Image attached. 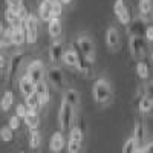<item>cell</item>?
Segmentation results:
<instances>
[{
    "label": "cell",
    "instance_id": "obj_11",
    "mask_svg": "<svg viewBox=\"0 0 153 153\" xmlns=\"http://www.w3.org/2000/svg\"><path fill=\"white\" fill-rule=\"evenodd\" d=\"M106 43H107V48L113 52H117L120 49V32L115 26H109L107 31H106Z\"/></svg>",
    "mask_w": 153,
    "mask_h": 153
},
{
    "label": "cell",
    "instance_id": "obj_35",
    "mask_svg": "<svg viewBox=\"0 0 153 153\" xmlns=\"http://www.w3.org/2000/svg\"><path fill=\"white\" fill-rule=\"evenodd\" d=\"M8 127H9L12 132L19 130V129H20V118L16 117V115H12V117L9 118V121H8Z\"/></svg>",
    "mask_w": 153,
    "mask_h": 153
},
{
    "label": "cell",
    "instance_id": "obj_33",
    "mask_svg": "<svg viewBox=\"0 0 153 153\" xmlns=\"http://www.w3.org/2000/svg\"><path fill=\"white\" fill-rule=\"evenodd\" d=\"M136 144H135V141H133V138L130 136L127 141L124 143V146H123V153H136Z\"/></svg>",
    "mask_w": 153,
    "mask_h": 153
},
{
    "label": "cell",
    "instance_id": "obj_12",
    "mask_svg": "<svg viewBox=\"0 0 153 153\" xmlns=\"http://www.w3.org/2000/svg\"><path fill=\"white\" fill-rule=\"evenodd\" d=\"M48 76H49L51 83L54 84V87L58 89V91L66 86V76H65V74H63V71L60 68H52L49 71Z\"/></svg>",
    "mask_w": 153,
    "mask_h": 153
},
{
    "label": "cell",
    "instance_id": "obj_48",
    "mask_svg": "<svg viewBox=\"0 0 153 153\" xmlns=\"http://www.w3.org/2000/svg\"><path fill=\"white\" fill-rule=\"evenodd\" d=\"M152 45H153V42H152Z\"/></svg>",
    "mask_w": 153,
    "mask_h": 153
},
{
    "label": "cell",
    "instance_id": "obj_32",
    "mask_svg": "<svg viewBox=\"0 0 153 153\" xmlns=\"http://www.w3.org/2000/svg\"><path fill=\"white\" fill-rule=\"evenodd\" d=\"M12 136H14V132H12L8 126H3L2 129H0V138H2V141L9 143V141H12Z\"/></svg>",
    "mask_w": 153,
    "mask_h": 153
},
{
    "label": "cell",
    "instance_id": "obj_29",
    "mask_svg": "<svg viewBox=\"0 0 153 153\" xmlns=\"http://www.w3.org/2000/svg\"><path fill=\"white\" fill-rule=\"evenodd\" d=\"M5 19H6V23H8V26L9 28H17V26H20V19H19V16L16 14L14 11H11L9 8H6L5 9Z\"/></svg>",
    "mask_w": 153,
    "mask_h": 153
},
{
    "label": "cell",
    "instance_id": "obj_7",
    "mask_svg": "<svg viewBox=\"0 0 153 153\" xmlns=\"http://www.w3.org/2000/svg\"><path fill=\"white\" fill-rule=\"evenodd\" d=\"M26 76L31 80V83L35 86L38 83L45 81V66H43V61L42 60H32L28 69H26Z\"/></svg>",
    "mask_w": 153,
    "mask_h": 153
},
{
    "label": "cell",
    "instance_id": "obj_14",
    "mask_svg": "<svg viewBox=\"0 0 153 153\" xmlns=\"http://www.w3.org/2000/svg\"><path fill=\"white\" fill-rule=\"evenodd\" d=\"M63 52H65V49H63V43L60 40H55L52 45H51V48H49V60L52 61L54 65H58V63H61Z\"/></svg>",
    "mask_w": 153,
    "mask_h": 153
},
{
    "label": "cell",
    "instance_id": "obj_3",
    "mask_svg": "<svg viewBox=\"0 0 153 153\" xmlns=\"http://www.w3.org/2000/svg\"><path fill=\"white\" fill-rule=\"evenodd\" d=\"M20 29H22L23 37H25V43H28V45L35 43L37 37H38V23H37L35 14L29 12L28 17L20 22Z\"/></svg>",
    "mask_w": 153,
    "mask_h": 153
},
{
    "label": "cell",
    "instance_id": "obj_27",
    "mask_svg": "<svg viewBox=\"0 0 153 153\" xmlns=\"http://www.w3.org/2000/svg\"><path fill=\"white\" fill-rule=\"evenodd\" d=\"M135 71H136V75L141 80H149V76H150V68H149V65H147L144 60H139L136 63Z\"/></svg>",
    "mask_w": 153,
    "mask_h": 153
},
{
    "label": "cell",
    "instance_id": "obj_15",
    "mask_svg": "<svg viewBox=\"0 0 153 153\" xmlns=\"http://www.w3.org/2000/svg\"><path fill=\"white\" fill-rule=\"evenodd\" d=\"M146 28H147L146 20H143V19L132 20L129 23V34H130V37H144Z\"/></svg>",
    "mask_w": 153,
    "mask_h": 153
},
{
    "label": "cell",
    "instance_id": "obj_17",
    "mask_svg": "<svg viewBox=\"0 0 153 153\" xmlns=\"http://www.w3.org/2000/svg\"><path fill=\"white\" fill-rule=\"evenodd\" d=\"M34 92H35V95L38 97V100H40V104H42V106H46V104L49 103V100H51V97H49V89H48V84H46L45 81L35 84Z\"/></svg>",
    "mask_w": 153,
    "mask_h": 153
},
{
    "label": "cell",
    "instance_id": "obj_45",
    "mask_svg": "<svg viewBox=\"0 0 153 153\" xmlns=\"http://www.w3.org/2000/svg\"><path fill=\"white\" fill-rule=\"evenodd\" d=\"M19 153H26V152H23V150H22V152H19Z\"/></svg>",
    "mask_w": 153,
    "mask_h": 153
},
{
    "label": "cell",
    "instance_id": "obj_24",
    "mask_svg": "<svg viewBox=\"0 0 153 153\" xmlns=\"http://www.w3.org/2000/svg\"><path fill=\"white\" fill-rule=\"evenodd\" d=\"M23 120H25V124L28 126V129H29V130H32V129H38V124H40V117H38V112L28 110L26 117H25Z\"/></svg>",
    "mask_w": 153,
    "mask_h": 153
},
{
    "label": "cell",
    "instance_id": "obj_40",
    "mask_svg": "<svg viewBox=\"0 0 153 153\" xmlns=\"http://www.w3.org/2000/svg\"><path fill=\"white\" fill-rule=\"evenodd\" d=\"M143 149H144V152H146V153H153V141L147 143Z\"/></svg>",
    "mask_w": 153,
    "mask_h": 153
},
{
    "label": "cell",
    "instance_id": "obj_8",
    "mask_svg": "<svg viewBox=\"0 0 153 153\" xmlns=\"http://www.w3.org/2000/svg\"><path fill=\"white\" fill-rule=\"evenodd\" d=\"M129 49H130V54L138 58V60H143L147 55V42L144 40V37H130L129 38Z\"/></svg>",
    "mask_w": 153,
    "mask_h": 153
},
{
    "label": "cell",
    "instance_id": "obj_25",
    "mask_svg": "<svg viewBox=\"0 0 153 153\" xmlns=\"http://www.w3.org/2000/svg\"><path fill=\"white\" fill-rule=\"evenodd\" d=\"M25 106H26L28 110H32V112H38V110L43 107V106L40 104V100H38V97L35 95V92L25 98Z\"/></svg>",
    "mask_w": 153,
    "mask_h": 153
},
{
    "label": "cell",
    "instance_id": "obj_31",
    "mask_svg": "<svg viewBox=\"0 0 153 153\" xmlns=\"http://www.w3.org/2000/svg\"><path fill=\"white\" fill-rule=\"evenodd\" d=\"M42 144V133L38 129H32L29 130V146L32 150H37Z\"/></svg>",
    "mask_w": 153,
    "mask_h": 153
},
{
    "label": "cell",
    "instance_id": "obj_19",
    "mask_svg": "<svg viewBox=\"0 0 153 153\" xmlns=\"http://www.w3.org/2000/svg\"><path fill=\"white\" fill-rule=\"evenodd\" d=\"M76 69H78L83 75H86L87 78L94 76V72H95V69H94V61H89V60H86V58L81 57V55H80V58H78Z\"/></svg>",
    "mask_w": 153,
    "mask_h": 153
},
{
    "label": "cell",
    "instance_id": "obj_18",
    "mask_svg": "<svg viewBox=\"0 0 153 153\" xmlns=\"http://www.w3.org/2000/svg\"><path fill=\"white\" fill-rule=\"evenodd\" d=\"M38 16L43 22H49L54 17V2H42L38 8Z\"/></svg>",
    "mask_w": 153,
    "mask_h": 153
},
{
    "label": "cell",
    "instance_id": "obj_2",
    "mask_svg": "<svg viewBox=\"0 0 153 153\" xmlns=\"http://www.w3.org/2000/svg\"><path fill=\"white\" fill-rule=\"evenodd\" d=\"M92 97L95 103L100 104H107L112 100V86L106 78H98L92 84Z\"/></svg>",
    "mask_w": 153,
    "mask_h": 153
},
{
    "label": "cell",
    "instance_id": "obj_16",
    "mask_svg": "<svg viewBox=\"0 0 153 153\" xmlns=\"http://www.w3.org/2000/svg\"><path fill=\"white\" fill-rule=\"evenodd\" d=\"M78 58H80V54L76 52V49L69 48V49H66L65 52H63L61 61L65 63L66 66H69V68H76V65H78Z\"/></svg>",
    "mask_w": 153,
    "mask_h": 153
},
{
    "label": "cell",
    "instance_id": "obj_23",
    "mask_svg": "<svg viewBox=\"0 0 153 153\" xmlns=\"http://www.w3.org/2000/svg\"><path fill=\"white\" fill-rule=\"evenodd\" d=\"M138 8H139V14H141L143 20H146L147 17L153 14V0H139Z\"/></svg>",
    "mask_w": 153,
    "mask_h": 153
},
{
    "label": "cell",
    "instance_id": "obj_21",
    "mask_svg": "<svg viewBox=\"0 0 153 153\" xmlns=\"http://www.w3.org/2000/svg\"><path fill=\"white\" fill-rule=\"evenodd\" d=\"M63 100H65L74 110H76V109H78V106H80V94L76 92L75 89H68V91L65 92Z\"/></svg>",
    "mask_w": 153,
    "mask_h": 153
},
{
    "label": "cell",
    "instance_id": "obj_10",
    "mask_svg": "<svg viewBox=\"0 0 153 153\" xmlns=\"http://www.w3.org/2000/svg\"><path fill=\"white\" fill-rule=\"evenodd\" d=\"M113 12L117 19L120 20V23L123 25H129L133 19H132V12H130V8L127 6L126 0H115L113 3Z\"/></svg>",
    "mask_w": 153,
    "mask_h": 153
},
{
    "label": "cell",
    "instance_id": "obj_6",
    "mask_svg": "<svg viewBox=\"0 0 153 153\" xmlns=\"http://www.w3.org/2000/svg\"><path fill=\"white\" fill-rule=\"evenodd\" d=\"M23 60H25V54L23 52H17L12 55V58L9 60V65L8 68H5V76H6V81L8 83H14L17 75L20 72V68L23 65Z\"/></svg>",
    "mask_w": 153,
    "mask_h": 153
},
{
    "label": "cell",
    "instance_id": "obj_5",
    "mask_svg": "<svg viewBox=\"0 0 153 153\" xmlns=\"http://www.w3.org/2000/svg\"><path fill=\"white\" fill-rule=\"evenodd\" d=\"M75 43H76V52L81 57H84L89 61L95 60V46H94V42L91 40V37L86 34H81L76 37Z\"/></svg>",
    "mask_w": 153,
    "mask_h": 153
},
{
    "label": "cell",
    "instance_id": "obj_37",
    "mask_svg": "<svg viewBox=\"0 0 153 153\" xmlns=\"http://www.w3.org/2000/svg\"><path fill=\"white\" fill-rule=\"evenodd\" d=\"M144 40L146 42H153V25H147L146 32H144Z\"/></svg>",
    "mask_w": 153,
    "mask_h": 153
},
{
    "label": "cell",
    "instance_id": "obj_1",
    "mask_svg": "<svg viewBox=\"0 0 153 153\" xmlns=\"http://www.w3.org/2000/svg\"><path fill=\"white\" fill-rule=\"evenodd\" d=\"M84 139V130H83V120L80 117H76L72 127L69 129V138L66 141V147L69 153H80L81 146Z\"/></svg>",
    "mask_w": 153,
    "mask_h": 153
},
{
    "label": "cell",
    "instance_id": "obj_4",
    "mask_svg": "<svg viewBox=\"0 0 153 153\" xmlns=\"http://www.w3.org/2000/svg\"><path fill=\"white\" fill-rule=\"evenodd\" d=\"M75 115L76 110H74L65 100H61V104L58 107V127H60V132H66L69 130L74 121H75Z\"/></svg>",
    "mask_w": 153,
    "mask_h": 153
},
{
    "label": "cell",
    "instance_id": "obj_41",
    "mask_svg": "<svg viewBox=\"0 0 153 153\" xmlns=\"http://www.w3.org/2000/svg\"><path fill=\"white\" fill-rule=\"evenodd\" d=\"M3 32H5V25H3V22H2V20H0V38H2Z\"/></svg>",
    "mask_w": 153,
    "mask_h": 153
},
{
    "label": "cell",
    "instance_id": "obj_28",
    "mask_svg": "<svg viewBox=\"0 0 153 153\" xmlns=\"http://www.w3.org/2000/svg\"><path fill=\"white\" fill-rule=\"evenodd\" d=\"M153 109V101L146 95V97H143L141 100H139V104H138V110H139V115L141 117H144V115H147V113H150V110Z\"/></svg>",
    "mask_w": 153,
    "mask_h": 153
},
{
    "label": "cell",
    "instance_id": "obj_47",
    "mask_svg": "<svg viewBox=\"0 0 153 153\" xmlns=\"http://www.w3.org/2000/svg\"><path fill=\"white\" fill-rule=\"evenodd\" d=\"M0 98H2V92H0Z\"/></svg>",
    "mask_w": 153,
    "mask_h": 153
},
{
    "label": "cell",
    "instance_id": "obj_46",
    "mask_svg": "<svg viewBox=\"0 0 153 153\" xmlns=\"http://www.w3.org/2000/svg\"><path fill=\"white\" fill-rule=\"evenodd\" d=\"M152 65H153V55H152Z\"/></svg>",
    "mask_w": 153,
    "mask_h": 153
},
{
    "label": "cell",
    "instance_id": "obj_9",
    "mask_svg": "<svg viewBox=\"0 0 153 153\" xmlns=\"http://www.w3.org/2000/svg\"><path fill=\"white\" fill-rule=\"evenodd\" d=\"M133 141L136 144V149H143L146 146V139H147V124L144 121V118L139 115V118L136 120L135 123V127H133Z\"/></svg>",
    "mask_w": 153,
    "mask_h": 153
},
{
    "label": "cell",
    "instance_id": "obj_30",
    "mask_svg": "<svg viewBox=\"0 0 153 153\" xmlns=\"http://www.w3.org/2000/svg\"><path fill=\"white\" fill-rule=\"evenodd\" d=\"M11 29V45H16V46H22L25 43V37L23 32L20 29V26L17 28H9Z\"/></svg>",
    "mask_w": 153,
    "mask_h": 153
},
{
    "label": "cell",
    "instance_id": "obj_13",
    "mask_svg": "<svg viewBox=\"0 0 153 153\" xmlns=\"http://www.w3.org/2000/svg\"><path fill=\"white\" fill-rule=\"evenodd\" d=\"M49 147L54 153H58L66 147V138H65V135H63V132L57 130V132L52 133V136H51V139H49Z\"/></svg>",
    "mask_w": 153,
    "mask_h": 153
},
{
    "label": "cell",
    "instance_id": "obj_43",
    "mask_svg": "<svg viewBox=\"0 0 153 153\" xmlns=\"http://www.w3.org/2000/svg\"><path fill=\"white\" fill-rule=\"evenodd\" d=\"M2 68H5V58L0 55V69H2Z\"/></svg>",
    "mask_w": 153,
    "mask_h": 153
},
{
    "label": "cell",
    "instance_id": "obj_26",
    "mask_svg": "<svg viewBox=\"0 0 153 153\" xmlns=\"http://www.w3.org/2000/svg\"><path fill=\"white\" fill-rule=\"evenodd\" d=\"M12 104H14V94H12L11 91H6L2 94V98H0V107H2L3 112H8Z\"/></svg>",
    "mask_w": 153,
    "mask_h": 153
},
{
    "label": "cell",
    "instance_id": "obj_20",
    "mask_svg": "<svg viewBox=\"0 0 153 153\" xmlns=\"http://www.w3.org/2000/svg\"><path fill=\"white\" fill-rule=\"evenodd\" d=\"M19 89H20V92H22V95H23L25 98L29 97L31 94H34L35 86L31 83V80L26 76V74L20 76V80H19Z\"/></svg>",
    "mask_w": 153,
    "mask_h": 153
},
{
    "label": "cell",
    "instance_id": "obj_38",
    "mask_svg": "<svg viewBox=\"0 0 153 153\" xmlns=\"http://www.w3.org/2000/svg\"><path fill=\"white\" fill-rule=\"evenodd\" d=\"M135 97H136L138 100H141L143 97H146V86H139V87L136 89V94H135Z\"/></svg>",
    "mask_w": 153,
    "mask_h": 153
},
{
    "label": "cell",
    "instance_id": "obj_44",
    "mask_svg": "<svg viewBox=\"0 0 153 153\" xmlns=\"http://www.w3.org/2000/svg\"><path fill=\"white\" fill-rule=\"evenodd\" d=\"M2 49H3V43H2V40H0V52H2Z\"/></svg>",
    "mask_w": 153,
    "mask_h": 153
},
{
    "label": "cell",
    "instance_id": "obj_39",
    "mask_svg": "<svg viewBox=\"0 0 153 153\" xmlns=\"http://www.w3.org/2000/svg\"><path fill=\"white\" fill-rule=\"evenodd\" d=\"M146 95L153 101V81H152V83H149V84L146 86Z\"/></svg>",
    "mask_w": 153,
    "mask_h": 153
},
{
    "label": "cell",
    "instance_id": "obj_42",
    "mask_svg": "<svg viewBox=\"0 0 153 153\" xmlns=\"http://www.w3.org/2000/svg\"><path fill=\"white\" fill-rule=\"evenodd\" d=\"M57 2H58L60 5H61V3H63V5H68V3H71V2H72V0H57Z\"/></svg>",
    "mask_w": 153,
    "mask_h": 153
},
{
    "label": "cell",
    "instance_id": "obj_36",
    "mask_svg": "<svg viewBox=\"0 0 153 153\" xmlns=\"http://www.w3.org/2000/svg\"><path fill=\"white\" fill-rule=\"evenodd\" d=\"M26 113H28V109H26V106H25L23 103L17 104V107H16V117H19L20 120H23L25 117H26Z\"/></svg>",
    "mask_w": 153,
    "mask_h": 153
},
{
    "label": "cell",
    "instance_id": "obj_22",
    "mask_svg": "<svg viewBox=\"0 0 153 153\" xmlns=\"http://www.w3.org/2000/svg\"><path fill=\"white\" fill-rule=\"evenodd\" d=\"M48 32L52 38H55V40L60 37V34H61V22H60L58 17H52L48 22Z\"/></svg>",
    "mask_w": 153,
    "mask_h": 153
},
{
    "label": "cell",
    "instance_id": "obj_34",
    "mask_svg": "<svg viewBox=\"0 0 153 153\" xmlns=\"http://www.w3.org/2000/svg\"><path fill=\"white\" fill-rule=\"evenodd\" d=\"M6 6L17 14V12L23 8V0H6Z\"/></svg>",
    "mask_w": 153,
    "mask_h": 153
}]
</instances>
